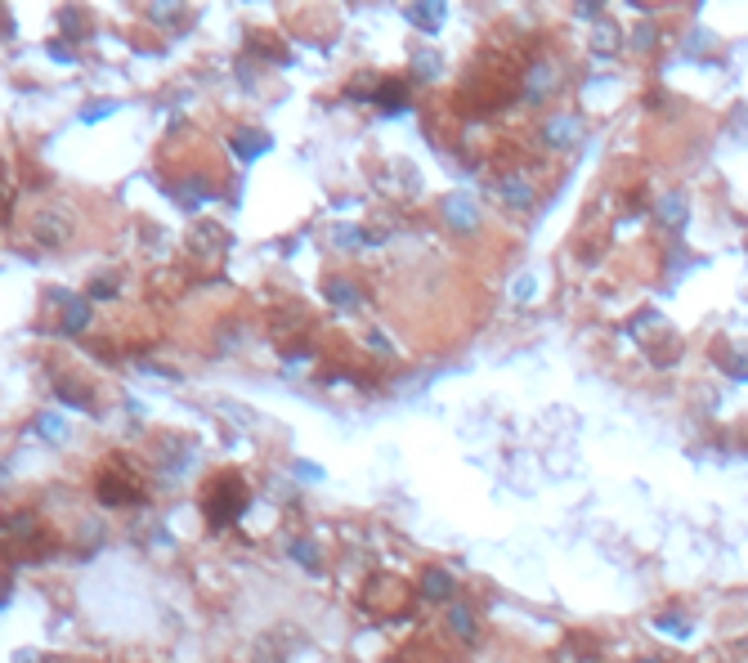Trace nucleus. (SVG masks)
<instances>
[{"label": "nucleus", "instance_id": "obj_4", "mask_svg": "<svg viewBox=\"0 0 748 663\" xmlns=\"http://www.w3.org/2000/svg\"><path fill=\"white\" fill-rule=\"evenodd\" d=\"M422 592H426L431 600H449V596H453V578H449L444 569H426V578H422Z\"/></svg>", "mask_w": 748, "mask_h": 663}, {"label": "nucleus", "instance_id": "obj_2", "mask_svg": "<svg viewBox=\"0 0 748 663\" xmlns=\"http://www.w3.org/2000/svg\"><path fill=\"white\" fill-rule=\"evenodd\" d=\"M444 215H449V224H458V233H471V229L480 224V215H475V202H471L466 193H453V197L444 202Z\"/></svg>", "mask_w": 748, "mask_h": 663}, {"label": "nucleus", "instance_id": "obj_16", "mask_svg": "<svg viewBox=\"0 0 748 663\" xmlns=\"http://www.w3.org/2000/svg\"><path fill=\"white\" fill-rule=\"evenodd\" d=\"M659 627H668L672 636H690V627H685L681 618H659Z\"/></svg>", "mask_w": 748, "mask_h": 663}, {"label": "nucleus", "instance_id": "obj_5", "mask_svg": "<svg viewBox=\"0 0 748 663\" xmlns=\"http://www.w3.org/2000/svg\"><path fill=\"white\" fill-rule=\"evenodd\" d=\"M444 14H449L444 5H413V10H408V19H413L417 28H426V32H435V28L444 23Z\"/></svg>", "mask_w": 748, "mask_h": 663}, {"label": "nucleus", "instance_id": "obj_9", "mask_svg": "<svg viewBox=\"0 0 748 663\" xmlns=\"http://www.w3.org/2000/svg\"><path fill=\"white\" fill-rule=\"evenodd\" d=\"M68 305V318H63V332H81L90 323V305L86 300H63Z\"/></svg>", "mask_w": 748, "mask_h": 663}, {"label": "nucleus", "instance_id": "obj_8", "mask_svg": "<svg viewBox=\"0 0 748 663\" xmlns=\"http://www.w3.org/2000/svg\"><path fill=\"white\" fill-rule=\"evenodd\" d=\"M449 623H453V632H458L462 641H475V618H471L466 605H453V609H449Z\"/></svg>", "mask_w": 748, "mask_h": 663}, {"label": "nucleus", "instance_id": "obj_1", "mask_svg": "<svg viewBox=\"0 0 748 663\" xmlns=\"http://www.w3.org/2000/svg\"><path fill=\"white\" fill-rule=\"evenodd\" d=\"M247 507V489L238 475H215V493H206V516L211 525H229L238 520V511Z\"/></svg>", "mask_w": 748, "mask_h": 663}, {"label": "nucleus", "instance_id": "obj_3", "mask_svg": "<svg viewBox=\"0 0 748 663\" xmlns=\"http://www.w3.org/2000/svg\"><path fill=\"white\" fill-rule=\"evenodd\" d=\"M233 148H238V157H242V162H251V157H260V153L269 148V135H256V130H238V135H233Z\"/></svg>", "mask_w": 748, "mask_h": 663}, {"label": "nucleus", "instance_id": "obj_14", "mask_svg": "<svg viewBox=\"0 0 748 663\" xmlns=\"http://www.w3.org/2000/svg\"><path fill=\"white\" fill-rule=\"evenodd\" d=\"M59 399H68V404H90V395H86V390H77L72 382H59Z\"/></svg>", "mask_w": 748, "mask_h": 663}, {"label": "nucleus", "instance_id": "obj_15", "mask_svg": "<svg viewBox=\"0 0 748 663\" xmlns=\"http://www.w3.org/2000/svg\"><path fill=\"white\" fill-rule=\"evenodd\" d=\"M291 556H296L300 565H309V569H318V556H314V547H309V542H296V547H291Z\"/></svg>", "mask_w": 748, "mask_h": 663}, {"label": "nucleus", "instance_id": "obj_19", "mask_svg": "<svg viewBox=\"0 0 748 663\" xmlns=\"http://www.w3.org/2000/svg\"><path fill=\"white\" fill-rule=\"evenodd\" d=\"M296 475H309V480H318L323 471H318V466H309V462H296Z\"/></svg>", "mask_w": 748, "mask_h": 663}, {"label": "nucleus", "instance_id": "obj_17", "mask_svg": "<svg viewBox=\"0 0 748 663\" xmlns=\"http://www.w3.org/2000/svg\"><path fill=\"white\" fill-rule=\"evenodd\" d=\"M63 28H68V32H81V19H77V10H63Z\"/></svg>", "mask_w": 748, "mask_h": 663}, {"label": "nucleus", "instance_id": "obj_11", "mask_svg": "<svg viewBox=\"0 0 748 663\" xmlns=\"http://www.w3.org/2000/svg\"><path fill=\"white\" fill-rule=\"evenodd\" d=\"M37 431L46 435V440H68V426L55 417V413H46V417H37Z\"/></svg>", "mask_w": 748, "mask_h": 663}, {"label": "nucleus", "instance_id": "obj_18", "mask_svg": "<svg viewBox=\"0 0 748 663\" xmlns=\"http://www.w3.org/2000/svg\"><path fill=\"white\" fill-rule=\"evenodd\" d=\"M417 68H422L426 77H435V68H440V63H435V55H422V59H417Z\"/></svg>", "mask_w": 748, "mask_h": 663}, {"label": "nucleus", "instance_id": "obj_10", "mask_svg": "<svg viewBox=\"0 0 748 663\" xmlns=\"http://www.w3.org/2000/svg\"><path fill=\"white\" fill-rule=\"evenodd\" d=\"M502 197H507L511 206H529V202H534V193H529L525 180H507V184H502Z\"/></svg>", "mask_w": 748, "mask_h": 663}, {"label": "nucleus", "instance_id": "obj_13", "mask_svg": "<svg viewBox=\"0 0 748 663\" xmlns=\"http://www.w3.org/2000/svg\"><path fill=\"white\" fill-rule=\"evenodd\" d=\"M117 108H122V104H117V99H104V104H90V108H86V113H81V122H99V117H113V113H117Z\"/></svg>", "mask_w": 748, "mask_h": 663}, {"label": "nucleus", "instance_id": "obj_12", "mask_svg": "<svg viewBox=\"0 0 748 663\" xmlns=\"http://www.w3.org/2000/svg\"><path fill=\"white\" fill-rule=\"evenodd\" d=\"M327 296H332L336 305H354V300H358V291H354L349 282H336V278L327 282Z\"/></svg>", "mask_w": 748, "mask_h": 663}, {"label": "nucleus", "instance_id": "obj_7", "mask_svg": "<svg viewBox=\"0 0 748 663\" xmlns=\"http://www.w3.org/2000/svg\"><path fill=\"white\" fill-rule=\"evenodd\" d=\"M659 215H663L672 229H681V224H685V197H681V193H663V202H659Z\"/></svg>", "mask_w": 748, "mask_h": 663}, {"label": "nucleus", "instance_id": "obj_6", "mask_svg": "<svg viewBox=\"0 0 748 663\" xmlns=\"http://www.w3.org/2000/svg\"><path fill=\"white\" fill-rule=\"evenodd\" d=\"M578 130H583V126H578L574 117H556V122L547 126V139L565 148V144H574V139H578Z\"/></svg>", "mask_w": 748, "mask_h": 663}]
</instances>
